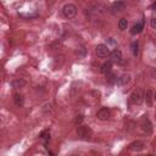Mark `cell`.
Listing matches in <instances>:
<instances>
[{
	"instance_id": "cell-1",
	"label": "cell",
	"mask_w": 156,
	"mask_h": 156,
	"mask_svg": "<svg viewBox=\"0 0 156 156\" xmlns=\"http://www.w3.org/2000/svg\"><path fill=\"white\" fill-rule=\"evenodd\" d=\"M77 135L79 139L82 140H89L93 135V130L89 126H85V124H82L77 128Z\"/></svg>"
},
{
	"instance_id": "cell-2",
	"label": "cell",
	"mask_w": 156,
	"mask_h": 156,
	"mask_svg": "<svg viewBox=\"0 0 156 156\" xmlns=\"http://www.w3.org/2000/svg\"><path fill=\"white\" fill-rule=\"evenodd\" d=\"M62 13H63V16H65L66 18H68V20L74 18L76 15H77V7H76V5H73V4H67V5H65L63 9H62Z\"/></svg>"
},
{
	"instance_id": "cell-3",
	"label": "cell",
	"mask_w": 156,
	"mask_h": 156,
	"mask_svg": "<svg viewBox=\"0 0 156 156\" xmlns=\"http://www.w3.org/2000/svg\"><path fill=\"white\" fill-rule=\"evenodd\" d=\"M143 100H144V94H143V91L140 89H138V90H135V91L132 93V95H130V102L133 105H140L143 102Z\"/></svg>"
},
{
	"instance_id": "cell-4",
	"label": "cell",
	"mask_w": 156,
	"mask_h": 156,
	"mask_svg": "<svg viewBox=\"0 0 156 156\" xmlns=\"http://www.w3.org/2000/svg\"><path fill=\"white\" fill-rule=\"evenodd\" d=\"M124 7H126L124 1H122V0H117V1H115V2L111 5V7H110V12H111L112 15H116V13L123 11Z\"/></svg>"
},
{
	"instance_id": "cell-5",
	"label": "cell",
	"mask_w": 156,
	"mask_h": 156,
	"mask_svg": "<svg viewBox=\"0 0 156 156\" xmlns=\"http://www.w3.org/2000/svg\"><path fill=\"white\" fill-rule=\"evenodd\" d=\"M95 52L99 57H106L108 54H110V48L105 44H99L96 48H95Z\"/></svg>"
},
{
	"instance_id": "cell-6",
	"label": "cell",
	"mask_w": 156,
	"mask_h": 156,
	"mask_svg": "<svg viewBox=\"0 0 156 156\" xmlns=\"http://www.w3.org/2000/svg\"><path fill=\"white\" fill-rule=\"evenodd\" d=\"M96 117L100 121H106L111 117V110L108 107H102L96 112Z\"/></svg>"
},
{
	"instance_id": "cell-7",
	"label": "cell",
	"mask_w": 156,
	"mask_h": 156,
	"mask_svg": "<svg viewBox=\"0 0 156 156\" xmlns=\"http://www.w3.org/2000/svg\"><path fill=\"white\" fill-rule=\"evenodd\" d=\"M108 55H110V61L111 62H119L122 60V52L118 49H116L113 51H110Z\"/></svg>"
},
{
	"instance_id": "cell-8",
	"label": "cell",
	"mask_w": 156,
	"mask_h": 156,
	"mask_svg": "<svg viewBox=\"0 0 156 156\" xmlns=\"http://www.w3.org/2000/svg\"><path fill=\"white\" fill-rule=\"evenodd\" d=\"M141 128H143V130L146 132L147 134L152 132V124H151V122L149 121V118H147L146 116H145V117L143 118V121H141Z\"/></svg>"
},
{
	"instance_id": "cell-9",
	"label": "cell",
	"mask_w": 156,
	"mask_h": 156,
	"mask_svg": "<svg viewBox=\"0 0 156 156\" xmlns=\"http://www.w3.org/2000/svg\"><path fill=\"white\" fill-rule=\"evenodd\" d=\"M144 149V143L140 140H135L129 145V150L132 151H141Z\"/></svg>"
},
{
	"instance_id": "cell-10",
	"label": "cell",
	"mask_w": 156,
	"mask_h": 156,
	"mask_svg": "<svg viewBox=\"0 0 156 156\" xmlns=\"http://www.w3.org/2000/svg\"><path fill=\"white\" fill-rule=\"evenodd\" d=\"M143 28H144V21H140L139 23H136V24H134V26L132 27V29H130V34H133V35L139 34V33L143 30Z\"/></svg>"
},
{
	"instance_id": "cell-11",
	"label": "cell",
	"mask_w": 156,
	"mask_h": 156,
	"mask_svg": "<svg viewBox=\"0 0 156 156\" xmlns=\"http://www.w3.org/2000/svg\"><path fill=\"white\" fill-rule=\"evenodd\" d=\"M144 100L146 101V104H147L149 106H152V104H154V91H152L151 89L146 90V93H145V95H144Z\"/></svg>"
},
{
	"instance_id": "cell-12",
	"label": "cell",
	"mask_w": 156,
	"mask_h": 156,
	"mask_svg": "<svg viewBox=\"0 0 156 156\" xmlns=\"http://www.w3.org/2000/svg\"><path fill=\"white\" fill-rule=\"evenodd\" d=\"M111 68H112V62L108 60V61H106V62H104L102 63V66H101V73H104V74H107V73H110L111 72Z\"/></svg>"
},
{
	"instance_id": "cell-13",
	"label": "cell",
	"mask_w": 156,
	"mask_h": 156,
	"mask_svg": "<svg viewBox=\"0 0 156 156\" xmlns=\"http://www.w3.org/2000/svg\"><path fill=\"white\" fill-rule=\"evenodd\" d=\"M130 74L129 73H124V74H122L119 78H118V83L121 84V85H127L129 82H130Z\"/></svg>"
},
{
	"instance_id": "cell-14",
	"label": "cell",
	"mask_w": 156,
	"mask_h": 156,
	"mask_svg": "<svg viewBox=\"0 0 156 156\" xmlns=\"http://www.w3.org/2000/svg\"><path fill=\"white\" fill-rule=\"evenodd\" d=\"M13 101H15V105H16V106L21 107V106L24 104V98H23L21 94L16 93V94L13 95Z\"/></svg>"
},
{
	"instance_id": "cell-15",
	"label": "cell",
	"mask_w": 156,
	"mask_h": 156,
	"mask_svg": "<svg viewBox=\"0 0 156 156\" xmlns=\"http://www.w3.org/2000/svg\"><path fill=\"white\" fill-rule=\"evenodd\" d=\"M26 85V80H23L22 78H17L12 82V87L16 88V89H20V88H23Z\"/></svg>"
},
{
	"instance_id": "cell-16",
	"label": "cell",
	"mask_w": 156,
	"mask_h": 156,
	"mask_svg": "<svg viewBox=\"0 0 156 156\" xmlns=\"http://www.w3.org/2000/svg\"><path fill=\"white\" fill-rule=\"evenodd\" d=\"M127 27H128V21L126 18H121L118 21V28L121 30H124V29H127Z\"/></svg>"
},
{
	"instance_id": "cell-17",
	"label": "cell",
	"mask_w": 156,
	"mask_h": 156,
	"mask_svg": "<svg viewBox=\"0 0 156 156\" xmlns=\"http://www.w3.org/2000/svg\"><path fill=\"white\" fill-rule=\"evenodd\" d=\"M132 52L134 56H138V54H139V43L138 41L132 43Z\"/></svg>"
},
{
	"instance_id": "cell-18",
	"label": "cell",
	"mask_w": 156,
	"mask_h": 156,
	"mask_svg": "<svg viewBox=\"0 0 156 156\" xmlns=\"http://www.w3.org/2000/svg\"><path fill=\"white\" fill-rule=\"evenodd\" d=\"M52 110H54L52 104H45V105H44V107H43V112H44L45 115L51 113V112H52Z\"/></svg>"
},
{
	"instance_id": "cell-19",
	"label": "cell",
	"mask_w": 156,
	"mask_h": 156,
	"mask_svg": "<svg viewBox=\"0 0 156 156\" xmlns=\"http://www.w3.org/2000/svg\"><path fill=\"white\" fill-rule=\"evenodd\" d=\"M40 138H41L43 140H45V141H49V139H50V132H49V129L43 130V132L40 133Z\"/></svg>"
},
{
	"instance_id": "cell-20",
	"label": "cell",
	"mask_w": 156,
	"mask_h": 156,
	"mask_svg": "<svg viewBox=\"0 0 156 156\" xmlns=\"http://www.w3.org/2000/svg\"><path fill=\"white\" fill-rule=\"evenodd\" d=\"M106 76H107V82H108V83L113 84V83H116V82H117V77H116L115 74H112L111 72H110V73H107Z\"/></svg>"
},
{
	"instance_id": "cell-21",
	"label": "cell",
	"mask_w": 156,
	"mask_h": 156,
	"mask_svg": "<svg viewBox=\"0 0 156 156\" xmlns=\"http://www.w3.org/2000/svg\"><path fill=\"white\" fill-rule=\"evenodd\" d=\"M83 119H84V116H83V115H78V116L74 117L73 123H74V124H80V123L83 122Z\"/></svg>"
},
{
	"instance_id": "cell-22",
	"label": "cell",
	"mask_w": 156,
	"mask_h": 156,
	"mask_svg": "<svg viewBox=\"0 0 156 156\" xmlns=\"http://www.w3.org/2000/svg\"><path fill=\"white\" fill-rule=\"evenodd\" d=\"M76 54H77L79 57H84V55H85V49H84V46H80L79 49H77Z\"/></svg>"
},
{
	"instance_id": "cell-23",
	"label": "cell",
	"mask_w": 156,
	"mask_h": 156,
	"mask_svg": "<svg viewBox=\"0 0 156 156\" xmlns=\"http://www.w3.org/2000/svg\"><path fill=\"white\" fill-rule=\"evenodd\" d=\"M151 28H154V29L156 28V18L155 17L151 18Z\"/></svg>"
},
{
	"instance_id": "cell-24",
	"label": "cell",
	"mask_w": 156,
	"mask_h": 156,
	"mask_svg": "<svg viewBox=\"0 0 156 156\" xmlns=\"http://www.w3.org/2000/svg\"><path fill=\"white\" fill-rule=\"evenodd\" d=\"M107 41H108V43H110L111 45H116V41H115V40H113L112 38H108V39H107Z\"/></svg>"
}]
</instances>
